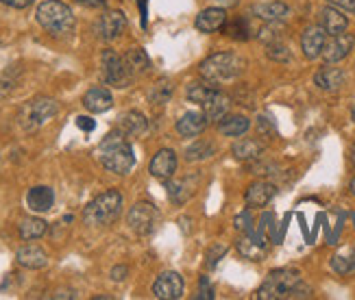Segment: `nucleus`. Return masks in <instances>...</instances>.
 <instances>
[{
	"mask_svg": "<svg viewBox=\"0 0 355 300\" xmlns=\"http://www.w3.org/2000/svg\"><path fill=\"white\" fill-rule=\"evenodd\" d=\"M94 155L107 172H112V175H118V177H127L135 168L133 146H131L129 137L120 129L112 131L110 135H105Z\"/></svg>",
	"mask_w": 355,
	"mask_h": 300,
	"instance_id": "1",
	"label": "nucleus"
},
{
	"mask_svg": "<svg viewBox=\"0 0 355 300\" xmlns=\"http://www.w3.org/2000/svg\"><path fill=\"white\" fill-rule=\"evenodd\" d=\"M259 300H297V298H312V288L305 285L299 270L279 267L272 270L266 281L257 290Z\"/></svg>",
	"mask_w": 355,
	"mask_h": 300,
	"instance_id": "2",
	"label": "nucleus"
},
{
	"mask_svg": "<svg viewBox=\"0 0 355 300\" xmlns=\"http://www.w3.org/2000/svg\"><path fill=\"white\" fill-rule=\"evenodd\" d=\"M246 61L238 53H214L207 59L200 61L198 72L200 76L209 83H227L236 81V78L244 72Z\"/></svg>",
	"mask_w": 355,
	"mask_h": 300,
	"instance_id": "3",
	"label": "nucleus"
},
{
	"mask_svg": "<svg viewBox=\"0 0 355 300\" xmlns=\"http://www.w3.org/2000/svg\"><path fill=\"white\" fill-rule=\"evenodd\" d=\"M37 24L53 37H64L74 30L76 18L72 9L61 0H44L35 11Z\"/></svg>",
	"mask_w": 355,
	"mask_h": 300,
	"instance_id": "4",
	"label": "nucleus"
},
{
	"mask_svg": "<svg viewBox=\"0 0 355 300\" xmlns=\"http://www.w3.org/2000/svg\"><path fill=\"white\" fill-rule=\"evenodd\" d=\"M122 194L118 189H107V192L98 194L87 207L83 209V222L87 227H110L122 213Z\"/></svg>",
	"mask_w": 355,
	"mask_h": 300,
	"instance_id": "5",
	"label": "nucleus"
},
{
	"mask_svg": "<svg viewBox=\"0 0 355 300\" xmlns=\"http://www.w3.org/2000/svg\"><path fill=\"white\" fill-rule=\"evenodd\" d=\"M59 112V105L55 98L49 96H37L33 100H28L18 114V122L26 133L37 131L40 126H44L49 120H53Z\"/></svg>",
	"mask_w": 355,
	"mask_h": 300,
	"instance_id": "6",
	"label": "nucleus"
},
{
	"mask_svg": "<svg viewBox=\"0 0 355 300\" xmlns=\"http://www.w3.org/2000/svg\"><path fill=\"white\" fill-rule=\"evenodd\" d=\"M101 76L107 85H112L116 89H125L133 81V74L127 68L125 57H120L112 48L103 51V55H101Z\"/></svg>",
	"mask_w": 355,
	"mask_h": 300,
	"instance_id": "7",
	"label": "nucleus"
},
{
	"mask_svg": "<svg viewBox=\"0 0 355 300\" xmlns=\"http://www.w3.org/2000/svg\"><path fill=\"white\" fill-rule=\"evenodd\" d=\"M159 218L162 215H159V209L155 207V204L148 202V200H140L129 209L127 224L135 235H140V238H148V235H153L157 231Z\"/></svg>",
	"mask_w": 355,
	"mask_h": 300,
	"instance_id": "8",
	"label": "nucleus"
},
{
	"mask_svg": "<svg viewBox=\"0 0 355 300\" xmlns=\"http://www.w3.org/2000/svg\"><path fill=\"white\" fill-rule=\"evenodd\" d=\"M185 292V283L183 276L175 270H166L162 272L155 283H153V296L159 300H179Z\"/></svg>",
	"mask_w": 355,
	"mask_h": 300,
	"instance_id": "9",
	"label": "nucleus"
},
{
	"mask_svg": "<svg viewBox=\"0 0 355 300\" xmlns=\"http://www.w3.org/2000/svg\"><path fill=\"white\" fill-rule=\"evenodd\" d=\"M127 30V18L122 11H107L96 22V33L103 42H114Z\"/></svg>",
	"mask_w": 355,
	"mask_h": 300,
	"instance_id": "10",
	"label": "nucleus"
},
{
	"mask_svg": "<svg viewBox=\"0 0 355 300\" xmlns=\"http://www.w3.org/2000/svg\"><path fill=\"white\" fill-rule=\"evenodd\" d=\"M355 46V35L351 33H340V35H331L325 44V48H322V61L325 63H340L343 59H347L353 51Z\"/></svg>",
	"mask_w": 355,
	"mask_h": 300,
	"instance_id": "11",
	"label": "nucleus"
},
{
	"mask_svg": "<svg viewBox=\"0 0 355 300\" xmlns=\"http://www.w3.org/2000/svg\"><path fill=\"white\" fill-rule=\"evenodd\" d=\"M327 30L322 28L320 24H314V26H307L303 33H301V51H303V57L305 59H318L322 55V48H325L327 44Z\"/></svg>",
	"mask_w": 355,
	"mask_h": 300,
	"instance_id": "12",
	"label": "nucleus"
},
{
	"mask_svg": "<svg viewBox=\"0 0 355 300\" xmlns=\"http://www.w3.org/2000/svg\"><path fill=\"white\" fill-rule=\"evenodd\" d=\"M177 152L173 148H162L155 152V157L150 159L148 164V172H150V177H155L159 181H168V179H173L175 177V172H177Z\"/></svg>",
	"mask_w": 355,
	"mask_h": 300,
	"instance_id": "13",
	"label": "nucleus"
},
{
	"mask_svg": "<svg viewBox=\"0 0 355 300\" xmlns=\"http://www.w3.org/2000/svg\"><path fill=\"white\" fill-rule=\"evenodd\" d=\"M236 248H238L242 259H249V261H255V263L257 261H264L266 255H268L266 244L257 238L255 231H251V233H240V238L236 240Z\"/></svg>",
	"mask_w": 355,
	"mask_h": 300,
	"instance_id": "14",
	"label": "nucleus"
},
{
	"mask_svg": "<svg viewBox=\"0 0 355 300\" xmlns=\"http://www.w3.org/2000/svg\"><path fill=\"white\" fill-rule=\"evenodd\" d=\"M227 20L229 18H227L225 7H207L196 15L194 26H196L198 33L209 35V33H216V30H223Z\"/></svg>",
	"mask_w": 355,
	"mask_h": 300,
	"instance_id": "15",
	"label": "nucleus"
},
{
	"mask_svg": "<svg viewBox=\"0 0 355 300\" xmlns=\"http://www.w3.org/2000/svg\"><path fill=\"white\" fill-rule=\"evenodd\" d=\"M277 196V185L270 181H255L246 187L244 192V202L249 204L251 209H261Z\"/></svg>",
	"mask_w": 355,
	"mask_h": 300,
	"instance_id": "16",
	"label": "nucleus"
},
{
	"mask_svg": "<svg viewBox=\"0 0 355 300\" xmlns=\"http://www.w3.org/2000/svg\"><path fill=\"white\" fill-rule=\"evenodd\" d=\"M345 81H347V72L343 68H334V63H327V66H322L314 74V85L320 91H327V94L343 89Z\"/></svg>",
	"mask_w": 355,
	"mask_h": 300,
	"instance_id": "17",
	"label": "nucleus"
},
{
	"mask_svg": "<svg viewBox=\"0 0 355 300\" xmlns=\"http://www.w3.org/2000/svg\"><path fill=\"white\" fill-rule=\"evenodd\" d=\"M209 126L207 118L203 112H185L177 124H175V131L179 133V137L183 139H188V137H198V135H203L205 129Z\"/></svg>",
	"mask_w": 355,
	"mask_h": 300,
	"instance_id": "18",
	"label": "nucleus"
},
{
	"mask_svg": "<svg viewBox=\"0 0 355 300\" xmlns=\"http://www.w3.org/2000/svg\"><path fill=\"white\" fill-rule=\"evenodd\" d=\"M166 183V194L173 204H185L198 189V177L192 179H168Z\"/></svg>",
	"mask_w": 355,
	"mask_h": 300,
	"instance_id": "19",
	"label": "nucleus"
},
{
	"mask_svg": "<svg viewBox=\"0 0 355 300\" xmlns=\"http://www.w3.org/2000/svg\"><path fill=\"white\" fill-rule=\"evenodd\" d=\"M83 107L87 109L89 114H105V112H110L112 105H114V96H112V91L107 89V87H89L85 94H83V98H81Z\"/></svg>",
	"mask_w": 355,
	"mask_h": 300,
	"instance_id": "20",
	"label": "nucleus"
},
{
	"mask_svg": "<svg viewBox=\"0 0 355 300\" xmlns=\"http://www.w3.org/2000/svg\"><path fill=\"white\" fill-rule=\"evenodd\" d=\"M55 204V192L49 185H35L26 192V207L33 213H49Z\"/></svg>",
	"mask_w": 355,
	"mask_h": 300,
	"instance_id": "21",
	"label": "nucleus"
},
{
	"mask_svg": "<svg viewBox=\"0 0 355 300\" xmlns=\"http://www.w3.org/2000/svg\"><path fill=\"white\" fill-rule=\"evenodd\" d=\"M253 18L261 22H286L290 18V7L282 0H272V3H259L251 7Z\"/></svg>",
	"mask_w": 355,
	"mask_h": 300,
	"instance_id": "22",
	"label": "nucleus"
},
{
	"mask_svg": "<svg viewBox=\"0 0 355 300\" xmlns=\"http://www.w3.org/2000/svg\"><path fill=\"white\" fill-rule=\"evenodd\" d=\"M203 107V114L207 118V122H220L227 114H229V109H231V98L227 96L225 91H220L218 87H216V91L211 94V96L200 105Z\"/></svg>",
	"mask_w": 355,
	"mask_h": 300,
	"instance_id": "23",
	"label": "nucleus"
},
{
	"mask_svg": "<svg viewBox=\"0 0 355 300\" xmlns=\"http://www.w3.org/2000/svg\"><path fill=\"white\" fill-rule=\"evenodd\" d=\"M231 155L236 157L238 161H244V164H255L259 161L261 157H264V144L257 139H238L234 141V146H231Z\"/></svg>",
	"mask_w": 355,
	"mask_h": 300,
	"instance_id": "24",
	"label": "nucleus"
},
{
	"mask_svg": "<svg viewBox=\"0 0 355 300\" xmlns=\"http://www.w3.org/2000/svg\"><path fill=\"white\" fill-rule=\"evenodd\" d=\"M318 20H320V26L327 30L329 37L331 35H340V33H345V30L349 28V18L345 15V11L336 9L331 5H327L325 9L320 11Z\"/></svg>",
	"mask_w": 355,
	"mask_h": 300,
	"instance_id": "25",
	"label": "nucleus"
},
{
	"mask_svg": "<svg viewBox=\"0 0 355 300\" xmlns=\"http://www.w3.org/2000/svg\"><path fill=\"white\" fill-rule=\"evenodd\" d=\"M15 261L18 265L26 267V270H42V267L49 265V255H46V250L40 248V246H22L15 252Z\"/></svg>",
	"mask_w": 355,
	"mask_h": 300,
	"instance_id": "26",
	"label": "nucleus"
},
{
	"mask_svg": "<svg viewBox=\"0 0 355 300\" xmlns=\"http://www.w3.org/2000/svg\"><path fill=\"white\" fill-rule=\"evenodd\" d=\"M116 129H120L127 137H140L148 129V120L140 112H127V114H122L118 118V126H116Z\"/></svg>",
	"mask_w": 355,
	"mask_h": 300,
	"instance_id": "27",
	"label": "nucleus"
},
{
	"mask_svg": "<svg viewBox=\"0 0 355 300\" xmlns=\"http://www.w3.org/2000/svg\"><path fill=\"white\" fill-rule=\"evenodd\" d=\"M251 129V120L242 114H227L218 122V133L225 137H242Z\"/></svg>",
	"mask_w": 355,
	"mask_h": 300,
	"instance_id": "28",
	"label": "nucleus"
},
{
	"mask_svg": "<svg viewBox=\"0 0 355 300\" xmlns=\"http://www.w3.org/2000/svg\"><path fill=\"white\" fill-rule=\"evenodd\" d=\"M331 270L338 276H353L355 274V248L353 246H345L336 252L331 257Z\"/></svg>",
	"mask_w": 355,
	"mask_h": 300,
	"instance_id": "29",
	"label": "nucleus"
},
{
	"mask_svg": "<svg viewBox=\"0 0 355 300\" xmlns=\"http://www.w3.org/2000/svg\"><path fill=\"white\" fill-rule=\"evenodd\" d=\"M225 33L231 37V39H238V42H249L257 30L251 26V20L246 18V15H238L234 20H227L225 24Z\"/></svg>",
	"mask_w": 355,
	"mask_h": 300,
	"instance_id": "30",
	"label": "nucleus"
},
{
	"mask_svg": "<svg viewBox=\"0 0 355 300\" xmlns=\"http://www.w3.org/2000/svg\"><path fill=\"white\" fill-rule=\"evenodd\" d=\"M125 63H127V68L131 70L133 76L146 74L150 70V57L146 55L144 48H129L125 53Z\"/></svg>",
	"mask_w": 355,
	"mask_h": 300,
	"instance_id": "31",
	"label": "nucleus"
},
{
	"mask_svg": "<svg viewBox=\"0 0 355 300\" xmlns=\"http://www.w3.org/2000/svg\"><path fill=\"white\" fill-rule=\"evenodd\" d=\"M214 155H216L214 141H209V139H198V141H194L192 146L185 148V161H190V164L207 161V159H211Z\"/></svg>",
	"mask_w": 355,
	"mask_h": 300,
	"instance_id": "32",
	"label": "nucleus"
},
{
	"mask_svg": "<svg viewBox=\"0 0 355 300\" xmlns=\"http://www.w3.org/2000/svg\"><path fill=\"white\" fill-rule=\"evenodd\" d=\"M46 231H49V222L42 218H24L20 222V238L24 242H33V240L44 238Z\"/></svg>",
	"mask_w": 355,
	"mask_h": 300,
	"instance_id": "33",
	"label": "nucleus"
},
{
	"mask_svg": "<svg viewBox=\"0 0 355 300\" xmlns=\"http://www.w3.org/2000/svg\"><path fill=\"white\" fill-rule=\"evenodd\" d=\"M214 91H216V83H209L203 78V81L190 83L188 89H185V96H188V100L194 103V105H203Z\"/></svg>",
	"mask_w": 355,
	"mask_h": 300,
	"instance_id": "34",
	"label": "nucleus"
},
{
	"mask_svg": "<svg viewBox=\"0 0 355 300\" xmlns=\"http://www.w3.org/2000/svg\"><path fill=\"white\" fill-rule=\"evenodd\" d=\"M173 91H175L173 81H168V78H159V81L150 87V91H148V100H150L153 105H166L168 100L173 98Z\"/></svg>",
	"mask_w": 355,
	"mask_h": 300,
	"instance_id": "35",
	"label": "nucleus"
},
{
	"mask_svg": "<svg viewBox=\"0 0 355 300\" xmlns=\"http://www.w3.org/2000/svg\"><path fill=\"white\" fill-rule=\"evenodd\" d=\"M266 57L275 63H290L292 61V53L282 39L266 44Z\"/></svg>",
	"mask_w": 355,
	"mask_h": 300,
	"instance_id": "36",
	"label": "nucleus"
},
{
	"mask_svg": "<svg viewBox=\"0 0 355 300\" xmlns=\"http://www.w3.org/2000/svg\"><path fill=\"white\" fill-rule=\"evenodd\" d=\"M227 252H229V244H225V242L211 244L209 250L205 252V265L209 267V270H214V267L218 265V261L227 255Z\"/></svg>",
	"mask_w": 355,
	"mask_h": 300,
	"instance_id": "37",
	"label": "nucleus"
},
{
	"mask_svg": "<svg viewBox=\"0 0 355 300\" xmlns=\"http://www.w3.org/2000/svg\"><path fill=\"white\" fill-rule=\"evenodd\" d=\"M15 83H18V78L11 74V70L0 72V98H7L9 94L15 89Z\"/></svg>",
	"mask_w": 355,
	"mask_h": 300,
	"instance_id": "38",
	"label": "nucleus"
},
{
	"mask_svg": "<svg viewBox=\"0 0 355 300\" xmlns=\"http://www.w3.org/2000/svg\"><path fill=\"white\" fill-rule=\"evenodd\" d=\"M234 227L238 233H251L253 231V220H251V211H242L236 215Z\"/></svg>",
	"mask_w": 355,
	"mask_h": 300,
	"instance_id": "39",
	"label": "nucleus"
},
{
	"mask_svg": "<svg viewBox=\"0 0 355 300\" xmlns=\"http://www.w3.org/2000/svg\"><path fill=\"white\" fill-rule=\"evenodd\" d=\"M257 131L261 137H266V139H275L277 137V131H275V126H272V120H268L266 116H259L257 118Z\"/></svg>",
	"mask_w": 355,
	"mask_h": 300,
	"instance_id": "40",
	"label": "nucleus"
},
{
	"mask_svg": "<svg viewBox=\"0 0 355 300\" xmlns=\"http://www.w3.org/2000/svg\"><path fill=\"white\" fill-rule=\"evenodd\" d=\"M198 294L194 296V298H205V300H214L216 296H214V290H211V285H209V279L207 276H200V281H198Z\"/></svg>",
	"mask_w": 355,
	"mask_h": 300,
	"instance_id": "41",
	"label": "nucleus"
},
{
	"mask_svg": "<svg viewBox=\"0 0 355 300\" xmlns=\"http://www.w3.org/2000/svg\"><path fill=\"white\" fill-rule=\"evenodd\" d=\"M327 5L336 7V9H340L345 13H351L355 15V0H327Z\"/></svg>",
	"mask_w": 355,
	"mask_h": 300,
	"instance_id": "42",
	"label": "nucleus"
},
{
	"mask_svg": "<svg viewBox=\"0 0 355 300\" xmlns=\"http://www.w3.org/2000/svg\"><path fill=\"white\" fill-rule=\"evenodd\" d=\"M110 276H112V281L122 283V281H125V279L129 276V267H127V265H116V267H112Z\"/></svg>",
	"mask_w": 355,
	"mask_h": 300,
	"instance_id": "43",
	"label": "nucleus"
},
{
	"mask_svg": "<svg viewBox=\"0 0 355 300\" xmlns=\"http://www.w3.org/2000/svg\"><path fill=\"white\" fill-rule=\"evenodd\" d=\"M76 126H79L81 131L89 133V131H94V129H96V122L92 120L89 116H79V118H76Z\"/></svg>",
	"mask_w": 355,
	"mask_h": 300,
	"instance_id": "44",
	"label": "nucleus"
},
{
	"mask_svg": "<svg viewBox=\"0 0 355 300\" xmlns=\"http://www.w3.org/2000/svg\"><path fill=\"white\" fill-rule=\"evenodd\" d=\"M3 5H7V7H11V9H26V7H31L35 3V0H0Z\"/></svg>",
	"mask_w": 355,
	"mask_h": 300,
	"instance_id": "45",
	"label": "nucleus"
},
{
	"mask_svg": "<svg viewBox=\"0 0 355 300\" xmlns=\"http://www.w3.org/2000/svg\"><path fill=\"white\" fill-rule=\"evenodd\" d=\"M76 3L87 9H105L107 7V0H76Z\"/></svg>",
	"mask_w": 355,
	"mask_h": 300,
	"instance_id": "46",
	"label": "nucleus"
},
{
	"mask_svg": "<svg viewBox=\"0 0 355 300\" xmlns=\"http://www.w3.org/2000/svg\"><path fill=\"white\" fill-rule=\"evenodd\" d=\"M140 3V11H142V26H146V3L144 0H137Z\"/></svg>",
	"mask_w": 355,
	"mask_h": 300,
	"instance_id": "47",
	"label": "nucleus"
},
{
	"mask_svg": "<svg viewBox=\"0 0 355 300\" xmlns=\"http://www.w3.org/2000/svg\"><path fill=\"white\" fill-rule=\"evenodd\" d=\"M55 298H76V294L74 292H57Z\"/></svg>",
	"mask_w": 355,
	"mask_h": 300,
	"instance_id": "48",
	"label": "nucleus"
},
{
	"mask_svg": "<svg viewBox=\"0 0 355 300\" xmlns=\"http://www.w3.org/2000/svg\"><path fill=\"white\" fill-rule=\"evenodd\" d=\"M218 3H220V7H234V5H238V0H218Z\"/></svg>",
	"mask_w": 355,
	"mask_h": 300,
	"instance_id": "49",
	"label": "nucleus"
},
{
	"mask_svg": "<svg viewBox=\"0 0 355 300\" xmlns=\"http://www.w3.org/2000/svg\"><path fill=\"white\" fill-rule=\"evenodd\" d=\"M351 164L355 166V141H353V144H351Z\"/></svg>",
	"mask_w": 355,
	"mask_h": 300,
	"instance_id": "50",
	"label": "nucleus"
},
{
	"mask_svg": "<svg viewBox=\"0 0 355 300\" xmlns=\"http://www.w3.org/2000/svg\"><path fill=\"white\" fill-rule=\"evenodd\" d=\"M349 189H351V194L355 196V177L351 179V183H349Z\"/></svg>",
	"mask_w": 355,
	"mask_h": 300,
	"instance_id": "51",
	"label": "nucleus"
},
{
	"mask_svg": "<svg viewBox=\"0 0 355 300\" xmlns=\"http://www.w3.org/2000/svg\"><path fill=\"white\" fill-rule=\"evenodd\" d=\"M351 118H353V122H355V103H353V107H351Z\"/></svg>",
	"mask_w": 355,
	"mask_h": 300,
	"instance_id": "52",
	"label": "nucleus"
}]
</instances>
